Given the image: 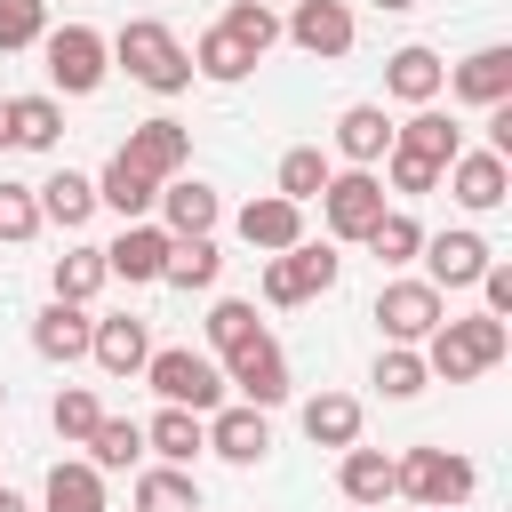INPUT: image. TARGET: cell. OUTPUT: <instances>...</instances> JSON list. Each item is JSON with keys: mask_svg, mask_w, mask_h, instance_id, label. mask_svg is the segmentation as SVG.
Listing matches in <instances>:
<instances>
[{"mask_svg": "<svg viewBox=\"0 0 512 512\" xmlns=\"http://www.w3.org/2000/svg\"><path fill=\"white\" fill-rule=\"evenodd\" d=\"M136 512H200V480L184 464H160L136 480Z\"/></svg>", "mask_w": 512, "mask_h": 512, "instance_id": "83f0119b", "label": "cell"}, {"mask_svg": "<svg viewBox=\"0 0 512 512\" xmlns=\"http://www.w3.org/2000/svg\"><path fill=\"white\" fill-rule=\"evenodd\" d=\"M376 8H392V16H400V8H416V0H376Z\"/></svg>", "mask_w": 512, "mask_h": 512, "instance_id": "7dc6e473", "label": "cell"}, {"mask_svg": "<svg viewBox=\"0 0 512 512\" xmlns=\"http://www.w3.org/2000/svg\"><path fill=\"white\" fill-rule=\"evenodd\" d=\"M32 200H40V224H64V232H80L96 216V184L72 176V168H56L48 184H32Z\"/></svg>", "mask_w": 512, "mask_h": 512, "instance_id": "44dd1931", "label": "cell"}, {"mask_svg": "<svg viewBox=\"0 0 512 512\" xmlns=\"http://www.w3.org/2000/svg\"><path fill=\"white\" fill-rule=\"evenodd\" d=\"M216 32H232V40H240V48H248V56H264V48H272V40H280V16H272V8H264V0H232V8H224V24H216Z\"/></svg>", "mask_w": 512, "mask_h": 512, "instance_id": "d590c367", "label": "cell"}, {"mask_svg": "<svg viewBox=\"0 0 512 512\" xmlns=\"http://www.w3.org/2000/svg\"><path fill=\"white\" fill-rule=\"evenodd\" d=\"M336 480H344L352 504H384V496H392V456H384V448H344V472H336Z\"/></svg>", "mask_w": 512, "mask_h": 512, "instance_id": "4dcf8cb0", "label": "cell"}, {"mask_svg": "<svg viewBox=\"0 0 512 512\" xmlns=\"http://www.w3.org/2000/svg\"><path fill=\"white\" fill-rule=\"evenodd\" d=\"M160 208H168V224H160L168 240H208V232H216V216H224L208 184H168V192H160Z\"/></svg>", "mask_w": 512, "mask_h": 512, "instance_id": "d4e9b609", "label": "cell"}, {"mask_svg": "<svg viewBox=\"0 0 512 512\" xmlns=\"http://www.w3.org/2000/svg\"><path fill=\"white\" fill-rule=\"evenodd\" d=\"M144 376H152V392H160L168 408H192V416H216V408H224V368L200 360V352H184V344L152 352Z\"/></svg>", "mask_w": 512, "mask_h": 512, "instance_id": "277c9868", "label": "cell"}, {"mask_svg": "<svg viewBox=\"0 0 512 512\" xmlns=\"http://www.w3.org/2000/svg\"><path fill=\"white\" fill-rule=\"evenodd\" d=\"M88 336H96V320H88L80 304H48V312L32 320V352H40V360H64V368L88 360Z\"/></svg>", "mask_w": 512, "mask_h": 512, "instance_id": "e0dca14e", "label": "cell"}, {"mask_svg": "<svg viewBox=\"0 0 512 512\" xmlns=\"http://www.w3.org/2000/svg\"><path fill=\"white\" fill-rule=\"evenodd\" d=\"M288 40H296L304 56H344V48H352V8H344V0H296Z\"/></svg>", "mask_w": 512, "mask_h": 512, "instance_id": "8fae6325", "label": "cell"}, {"mask_svg": "<svg viewBox=\"0 0 512 512\" xmlns=\"http://www.w3.org/2000/svg\"><path fill=\"white\" fill-rule=\"evenodd\" d=\"M336 272H344V256H336V248L296 240V248H280V256L264 264V296H272V304H304V296H328V288H336Z\"/></svg>", "mask_w": 512, "mask_h": 512, "instance_id": "5b68a950", "label": "cell"}, {"mask_svg": "<svg viewBox=\"0 0 512 512\" xmlns=\"http://www.w3.org/2000/svg\"><path fill=\"white\" fill-rule=\"evenodd\" d=\"M208 336H216V352L232 360L240 344H256V336H264V320H256V304H240V296H224V304L208 312Z\"/></svg>", "mask_w": 512, "mask_h": 512, "instance_id": "8d00e7d4", "label": "cell"}, {"mask_svg": "<svg viewBox=\"0 0 512 512\" xmlns=\"http://www.w3.org/2000/svg\"><path fill=\"white\" fill-rule=\"evenodd\" d=\"M0 512H24V496H8V488H0Z\"/></svg>", "mask_w": 512, "mask_h": 512, "instance_id": "bcb514c9", "label": "cell"}, {"mask_svg": "<svg viewBox=\"0 0 512 512\" xmlns=\"http://www.w3.org/2000/svg\"><path fill=\"white\" fill-rule=\"evenodd\" d=\"M304 440H312V448H352V440H360V400H352V392L304 400Z\"/></svg>", "mask_w": 512, "mask_h": 512, "instance_id": "484cf974", "label": "cell"}, {"mask_svg": "<svg viewBox=\"0 0 512 512\" xmlns=\"http://www.w3.org/2000/svg\"><path fill=\"white\" fill-rule=\"evenodd\" d=\"M480 296H488V320H504L512 312V264H488L480 272Z\"/></svg>", "mask_w": 512, "mask_h": 512, "instance_id": "f6af8a7d", "label": "cell"}, {"mask_svg": "<svg viewBox=\"0 0 512 512\" xmlns=\"http://www.w3.org/2000/svg\"><path fill=\"white\" fill-rule=\"evenodd\" d=\"M392 152H408V160H432V168H448V160L464 152V136H456V120H440L432 104H416V120H400V128H392Z\"/></svg>", "mask_w": 512, "mask_h": 512, "instance_id": "ac0fdd59", "label": "cell"}, {"mask_svg": "<svg viewBox=\"0 0 512 512\" xmlns=\"http://www.w3.org/2000/svg\"><path fill=\"white\" fill-rule=\"evenodd\" d=\"M88 456H96V472H120V464H136V456H144V424H128V416H104V424L88 432Z\"/></svg>", "mask_w": 512, "mask_h": 512, "instance_id": "e575fe53", "label": "cell"}, {"mask_svg": "<svg viewBox=\"0 0 512 512\" xmlns=\"http://www.w3.org/2000/svg\"><path fill=\"white\" fill-rule=\"evenodd\" d=\"M504 184H512V176H504L496 152H456V160H448V192H456L464 208H496Z\"/></svg>", "mask_w": 512, "mask_h": 512, "instance_id": "cb8c5ba5", "label": "cell"}, {"mask_svg": "<svg viewBox=\"0 0 512 512\" xmlns=\"http://www.w3.org/2000/svg\"><path fill=\"white\" fill-rule=\"evenodd\" d=\"M248 64H256V56H248V48L232 40V32H208V40L192 48V72H200V80H216V88H232V80H248Z\"/></svg>", "mask_w": 512, "mask_h": 512, "instance_id": "1f68e13d", "label": "cell"}, {"mask_svg": "<svg viewBox=\"0 0 512 512\" xmlns=\"http://www.w3.org/2000/svg\"><path fill=\"white\" fill-rule=\"evenodd\" d=\"M88 352H96V368H112V376H136V368L152 360V336H144V320H136V312H120V320H96Z\"/></svg>", "mask_w": 512, "mask_h": 512, "instance_id": "d6986e66", "label": "cell"}, {"mask_svg": "<svg viewBox=\"0 0 512 512\" xmlns=\"http://www.w3.org/2000/svg\"><path fill=\"white\" fill-rule=\"evenodd\" d=\"M368 248H376L384 264H408V256L424 248V224H416V216H400V208H384V216H376V232H368Z\"/></svg>", "mask_w": 512, "mask_h": 512, "instance_id": "f35d334b", "label": "cell"}, {"mask_svg": "<svg viewBox=\"0 0 512 512\" xmlns=\"http://www.w3.org/2000/svg\"><path fill=\"white\" fill-rule=\"evenodd\" d=\"M48 416H56V432H64V440H88V432L104 424V408H96V392H80V384H64Z\"/></svg>", "mask_w": 512, "mask_h": 512, "instance_id": "b9f144b4", "label": "cell"}, {"mask_svg": "<svg viewBox=\"0 0 512 512\" xmlns=\"http://www.w3.org/2000/svg\"><path fill=\"white\" fill-rule=\"evenodd\" d=\"M40 504H48V512H104V480H96V464H56L48 488H40Z\"/></svg>", "mask_w": 512, "mask_h": 512, "instance_id": "f1b7e54d", "label": "cell"}, {"mask_svg": "<svg viewBox=\"0 0 512 512\" xmlns=\"http://www.w3.org/2000/svg\"><path fill=\"white\" fill-rule=\"evenodd\" d=\"M0 144H8V136H0Z\"/></svg>", "mask_w": 512, "mask_h": 512, "instance_id": "681fc988", "label": "cell"}, {"mask_svg": "<svg viewBox=\"0 0 512 512\" xmlns=\"http://www.w3.org/2000/svg\"><path fill=\"white\" fill-rule=\"evenodd\" d=\"M48 40V0H0V48Z\"/></svg>", "mask_w": 512, "mask_h": 512, "instance_id": "60d3db41", "label": "cell"}, {"mask_svg": "<svg viewBox=\"0 0 512 512\" xmlns=\"http://www.w3.org/2000/svg\"><path fill=\"white\" fill-rule=\"evenodd\" d=\"M472 464L464 456H448V448H408V456H392V496H408L416 512H448V504H464L472 496Z\"/></svg>", "mask_w": 512, "mask_h": 512, "instance_id": "3957f363", "label": "cell"}, {"mask_svg": "<svg viewBox=\"0 0 512 512\" xmlns=\"http://www.w3.org/2000/svg\"><path fill=\"white\" fill-rule=\"evenodd\" d=\"M216 272H224V256H216V240H176L168 248V288H216Z\"/></svg>", "mask_w": 512, "mask_h": 512, "instance_id": "d6a6232c", "label": "cell"}, {"mask_svg": "<svg viewBox=\"0 0 512 512\" xmlns=\"http://www.w3.org/2000/svg\"><path fill=\"white\" fill-rule=\"evenodd\" d=\"M504 352H512V328H504V320H488V312H472V320H440V328L424 336V376L472 384V376L496 368Z\"/></svg>", "mask_w": 512, "mask_h": 512, "instance_id": "6da1fadb", "label": "cell"}, {"mask_svg": "<svg viewBox=\"0 0 512 512\" xmlns=\"http://www.w3.org/2000/svg\"><path fill=\"white\" fill-rule=\"evenodd\" d=\"M32 232H40L32 184H8V176H0V240H32Z\"/></svg>", "mask_w": 512, "mask_h": 512, "instance_id": "7bdbcfd3", "label": "cell"}, {"mask_svg": "<svg viewBox=\"0 0 512 512\" xmlns=\"http://www.w3.org/2000/svg\"><path fill=\"white\" fill-rule=\"evenodd\" d=\"M96 200H104V208H120V216L136 224V216H144V208L160 200V184H152V176H136V168H128L120 152H112V160H104V184H96Z\"/></svg>", "mask_w": 512, "mask_h": 512, "instance_id": "f546056e", "label": "cell"}, {"mask_svg": "<svg viewBox=\"0 0 512 512\" xmlns=\"http://www.w3.org/2000/svg\"><path fill=\"white\" fill-rule=\"evenodd\" d=\"M416 256L432 264V288H472V280L488 272V240H480V232H440V240H424Z\"/></svg>", "mask_w": 512, "mask_h": 512, "instance_id": "7c38bea8", "label": "cell"}, {"mask_svg": "<svg viewBox=\"0 0 512 512\" xmlns=\"http://www.w3.org/2000/svg\"><path fill=\"white\" fill-rule=\"evenodd\" d=\"M320 216H328V232H336V240H368V232H376V216H384V184H376L368 168H344V176H328V184H320Z\"/></svg>", "mask_w": 512, "mask_h": 512, "instance_id": "8992f818", "label": "cell"}, {"mask_svg": "<svg viewBox=\"0 0 512 512\" xmlns=\"http://www.w3.org/2000/svg\"><path fill=\"white\" fill-rule=\"evenodd\" d=\"M208 448H216L224 464H264V448H272L264 408H216V416H208Z\"/></svg>", "mask_w": 512, "mask_h": 512, "instance_id": "4fadbf2b", "label": "cell"}, {"mask_svg": "<svg viewBox=\"0 0 512 512\" xmlns=\"http://www.w3.org/2000/svg\"><path fill=\"white\" fill-rule=\"evenodd\" d=\"M320 184H328V160H320L312 144H296V152L280 160V200H296V208H304V200H320Z\"/></svg>", "mask_w": 512, "mask_h": 512, "instance_id": "74e56055", "label": "cell"}, {"mask_svg": "<svg viewBox=\"0 0 512 512\" xmlns=\"http://www.w3.org/2000/svg\"><path fill=\"white\" fill-rule=\"evenodd\" d=\"M448 88H456L464 104H512V48H472V56L448 72Z\"/></svg>", "mask_w": 512, "mask_h": 512, "instance_id": "5bb4252c", "label": "cell"}, {"mask_svg": "<svg viewBox=\"0 0 512 512\" xmlns=\"http://www.w3.org/2000/svg\"><path fill=\"white\" fill-rule=\"evenodd\" d=\"M112 56H120V64H128V80H144L152 96L192 88V56L176 48V32H168L160 16H128V24H120V40H112Z\"/></svg>", "mask_w": 512, "mask_h": 512, "instance_id": "7a4b0ae2", "label": "cell"}, {"mask_svg": "<svg viewBox=\"0 0 512 512\" xmlns=\"http://www.w3.org/2000/svg\"><path fill=\"white\" fill-rule=\"evenodd\" d=\"M376 320H384L392 344H424V336L440 328V288H432V280H392V288L376 296Z\"/></svg>", "mask_w": 512, "mask_h": 512, "instance_id": "ba28073f", "label": "cell"}, {"mask_svg": "<svg viewBox=\"0 0 512 512\" xmlns=\"http://www.w3.org/2000/svg\"><path fill=\"white\" fill-rule=\"evenodd\" d=\"M376 384H384V400H416V392H424V352L392 344V352L376 360Z\"/></svg>", "mask_w": 512, "mask_h": 512, "instance_id": "ab89813d", "label": "cell"}, {"mask_svg": "<svg viewBox=\"0 0 512 512\" xmlns=\"http://www.w3.org/2000/svg\"><path fill=\"white\" fill-rule=\"evenodd\" d=\"M384 88H392L400 104H432V96L448 88V64H440L432 48H400V56L384 64Z\"/></svg>", "mask_w": 512, "mask_h": 512, "instance_id": "7402d4cb", "label": "cell"}, {"mask_svg": "<svg viewBox=\"0 0 512 512\" xmlns=\"http://www.w3.org/2000/svg\"><path fill=\"white\" fill-rule=\"evenodd\" d=\"M336 152H344L352 168H376V160L392 152V120H384V104H352V112L336 120Z\"/></svg>", "mask_w": 512, "mask_h": 512, "instance_id": "ffe728a7", "label": "cell"}, {"mask_svg": "<svg viewBox=\"0 0 512 512\" xmlns=\"http://www.w3.org/2000/svg\"><path fill=\"white\" fill-rule=\"evenodd\" d=\"M56 128H64V112H56L48 96H16V104H0V136H8L16 152H48Z\"/></svg>", "mask_w": 512, "mask_h": 512, "instance_id": "603a6c76", "label": "cell"}, {"mask_svg": "<svg viewBox=\"0 0 512 512\" xmlns=\"http://www.w3.org/2000/svg\"><path fill=\"white\" fill-rule=\"evenodd\" d=\"M104 40L88 32V24H64V32H48V80L64 88V96H88V88H104Z\"/></svg>", "mask_w": 512, "mask_h": 512, "instance_id": "52a82bcc", "label": "cell"}, {"mask_svg": "<svg viewBox=\"0 0 512 512\" xmlns=\"http://www.w3.org/2000/svg\"><path fill=\"white\" fill-rule=\"evenodd\" d=\"M448 168H432V160H408V152H392V192H432Z\"/></svg>", "mask_w": 512, "mask_h": 512, "instance_id": "ee69618b", "label": "cell"}, {"mask_svg": "<svg viewBox=\"0 0 512 512\" xmlns=\"http://www.w3.org/2000/svg\"><path fill=\"white\" fill-rule=\"evenodd\" d=\"M104 280H112V272H104V248H72V256H56V304H88Z\"/></svg>", "mask_w": 512, "mask_h": 512, "instance_id": "836d02e7", "label": "cell"}, {"mask_svg": "<svg viewBox=\"0 0 512 512\" xmlns=\"http://www.w3.org/2000/svg\"><path fill=\"white\" fill-rule=\"evenodd\" d=\"M0 400H8V384H0Z\"/></svg>", "mask_w": 512, "mask_h": 512, "instance_id": "c3c4849f", "label": "cell"}, {"mask_svg": "<svg viewBox=\"0 0 512 512\" xmlns=\"http://www.w3.org/2000/svg\"><path fill=\"white\" fill-rule=\"evenodd\" d=\"M120 160L136 168V176H152V184H168L184 160H192V136L176 128V120H144V128H128V144H120Z\"/></svg>", "mask_w": 512, "mask_h": 512, "instance_id": "30bf717a", "label": "cell"}, {"mask_svg": "<svg viewBox=\"0 0 512 512\" xmlns=\"http://www.w3.org/2000/svg\"><path fill=\"white\" fill-rule=\"evenodd\" d=\"M168 248H176V240H168L160 224H128V232L104 248V272H120V280H160V272H168Z\"/></svg>", "mask_w": 512, "mask_h": 512, "instance_id": "2e32d148", "label": "cell"}, {"mask_svg": "<svg viewBox=\"0 0 512 512\" xmlns=\"http://www.w3.org/2000/svg\"><path fill=\"white\" fill-rule=\"evenodd\" d=\"M144 448H152V456H168V464H192V456L208 448V424H200L192 408H160V416L144 424Z\"/></svg>", "mask_w": 512, "mask_h": 512, "instance_id": "4316f807", "label": "cell"}, {"mask_svg": "<svg viewBox=\"0 0 512 512\" xmlns=\"http://www.w3.org/2000/svg\"><path fill=\"white\" fill-rule=\"evenodd\" d=\"M224 384H240L248 408H272V400H288V352H280L272 336H256V344H240V352L224 360Z\"/></svg>", "mask_w": 512, "mask_h": 512, "instance_id": "9c48e42d", "label": "cell"}, {"mask_svg": "<svg viewBox=\"0 0 512 512\" xmlns=\"http://www.w3.org/2000/svg\"><path fill=\"white\" fill-rule=\"evenodd\" d=\"M240 240H248V248H264V256H280V248H296V240H304V208H296V200H280V192H272V200H248V208H240Z\"/></svg>", "mask_w": 512, "mask_h": 512, "instance_id": "9a60e30c", "label": "cell"}]
</instances>
